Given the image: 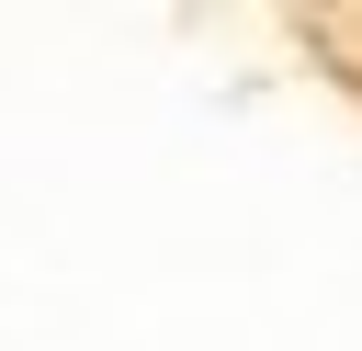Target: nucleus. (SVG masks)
I'll return each mask as SVG.
<instances>
[]
</instances>
